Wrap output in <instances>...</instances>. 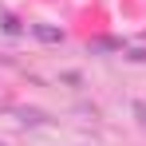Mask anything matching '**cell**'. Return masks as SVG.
Segmentation results:
<instances>
[{
	"label": "cell",
	"instance_id": "cell-1",
	"mask_svg": "<svg viewBox=\"0 0 146 146\" xmlns=\"http://www.w3.org/2000/svg\"><path fill=\"white\" fill-rule=\"evenodd\" d=\"M16 119L24 122V126H44L48 115H44V111H36V107H20V111H16Z\"/></svg>",
	"mask_w": 146,
	"mask_h": 146
},
{
	"label": "cell",
	"instance_id": "cell-2",
	"mask_svg": "<svg viewBox=\"0 0 146 146\" xmlns=\"http://www.w3.org/2000/svg\"><path fill=\"white\" fill-rule=\"evenodd\" d=\"M32 32H36V40H44V44H59V40H63V32H55V28H48V24H32Z\"/></svg>",
	"mask_w": 146,
	"mask_h": 146
},
{
	"label": "cell",
	"instance_id": "cell-3",
	"mask_svg": "<svg viewBox=\"0 0 146 146\" xmlns=\"http://www.w3.org/2000/svg\"><path fill=\"white\" fill-rule=\"evenodd\" d=\"M134 115H138V122L146 126V103H134Z\"/></svg>",
	"mask_w": 146,
	"mask_h": 146
}]
</instances>
